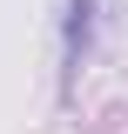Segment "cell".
Here are the masks:
<instances>
[{
	"label": "cell",
	"instance_id": "cell-1",
	"mask_svg": "<svg viewBox=\"0 0 128 134\" xmlns=\"http://www.w3.org/2000/svg\"><path fill=\"white\" fill-rule=\"evenodd\" d=\"M88 34H95V0H67V20H61V60H67V74L88 54Z\"/></svg>",
	"mask_w": 128,
	"mask_h": 134
}]
</instances>
